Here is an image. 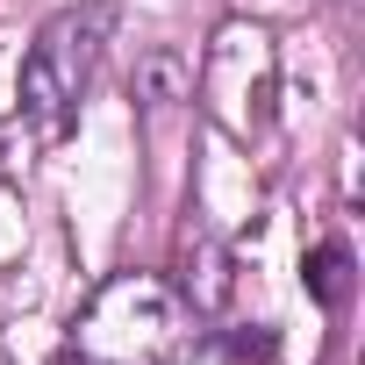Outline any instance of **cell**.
Instances as JSON below:
<instances>
[{
  "label": "cell",
  "mask_w": 365,
  "mask_h": 365,
  "mask_svg": "<svg viewBox=\"0 0 365 365\" xmlns=\"http://www.w3.org/2000/svg\"><path fill=\"white\" fill-rule=\"evenodd\" d=\"M194 336V308L158 272H115L72 322V351L93 365H172Z\"/></svg>",
  "instance_id": "6da1fadb"
},
{
  "label": "cell",
  "mask_w": 365,
  "mask_h": 365,
  "mask_svg": "<svg viewBox=\"0 0 365 365\" xmlns=\"http://www.w3.org/2000/svg\"><path fill=\"white\" fill-rule=\"evenodd\" d=\"M115 36V8H101V0H86V8H58L36 43L22 51V115L43 143L72 136V115H79V93L93 86L101 72V51Z\"/></svg>",
  "instance_id": "7a4b0ae2"
},
{
  "label": "cell",
  "mask_w": 365,
  "mask_h": 365,
  "mask_svg": "<svg viewBox=\"0 0 365 365\" xmlns=\"http://www.w3.org/2000/svg\"><path fill=\"white\" fill-rule=\"evenodd\" d=\"M272 86H279L272 36H265L258 22H230V29L208 43V65H201V108H208L230 136H258L265 115H272Z\"/></svg>",
  "instance_id": "3957f363"
},
{
  "label": "cell",
  "mask_w": 365,
  "mask_h": 365,
  "mask_svg": "<svg viewBox=\"0 0 365 365\" xmlns=\"http://www.w3.org/2000/svg\"><path fill=\"white\" fill-rule=\"evenodd\" d=\"M308 294H315L322 308H344V294H351V251H344L336 237L308 251Z\"/></svg>",
  "instance_id": "277c9868"
},
{
  "label": "cell",
  "mask_w": 365,
  "mask_h": 365,
  "mask_svg": "<svg viewBox=\"0 0 365 365\" xmlns=\"http://www.w3.org/2000/svg\"><path fill=\"white\" fill-rule=\"evenodd\" d=\"M179 86H187V65H179L172 51H158V58L143 65V93H150V101H179Z\"/></svg>",
  "instance_id": "5b68a950"
},
{
  "label": "cell",
  "mask_w": 365,
  "mask_h": 365,
  "mask_svg": "<svg viewBox=\"0 0 365 365\" xmlns=\"http://www.w3.org/2000/svg\"><path fill=\"white\" fill-rule=\"evenodd\" d=\"M51 365H93V358H79V351H72V344H65V351H58V358H51Z\"/></svg>",
  "instance_id": "8992f818"
}]
</instances>
